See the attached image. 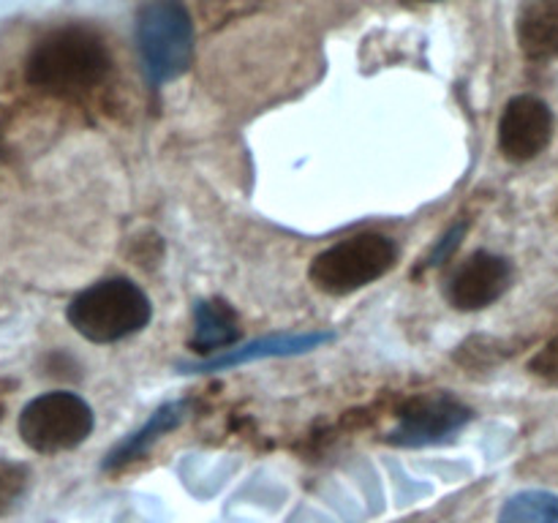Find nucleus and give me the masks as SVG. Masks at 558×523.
<instances>
[{
	"label": "nucleus",
	"mask_w": 558,
	"mask_h": 523,
	"mask_svg": "<svg viewBox=\"0 0 558 523\" xmlns=\"http://www.w3.org/2000/svg\"><path fill=\"white\" fill-rule=\"evenodd\" d=\"M112 69V58L96 31L82 25L58 27L31 49L25 80L38 90L58 98L85 96L101 85Z\"/></svg>",
	"instance_id": "nucleus-1"
},
{
	"label": "nucleus",
	"mask_w": 558,
	"mask_h": 523,
	"mask_svg": "<svg viewBox=\"0 0 558 523\" xmlns=\"http://www.w3.org/2000/svg\"><path fill=\"white\" fill-rule=\"evenodd\" d=\"M150 300L129 278H107L71 300L69 325L93 343H114L150 321Z\"/></svg>",
	"instance_id": "nucleus-2"
},
{
	"label": "nucleus",
	"mask_w": 558,
	"mask_h": 523,
	"mask_svg": "<svg viewBox=\"0 0 558 523\" xmlns=\"http://www.w3.org/2000/svg\"><path fill=\"white\" fill-rule=\"evenodd\" d=\"M136 47L153 85L180 80L194 60V22L180 0H153L136 16Z\"/></svg>",
	"instance_id": "nucleus-3"
},
{
	"label": "nucleus",
	"mask_w": 558,
	"mask_h": 523,
	"mask_svg": "<svg viewBox=\"0 0 558 523\" xmlns=\"http://www.w3.org/2000/svg\"><path fill=\"white\" fill-rule=\"evenodd\" d=\"M396 259L398 248L390 238L363 232L322 251L311 262L308 278L327 294H352L379 281L387 270H392Z\"/></svg>",
	"instance_id": "nucleus-4"
},
{
	"label": "nucleus",
	"mask_w": 558,
	"mask_h": 523,
	"mask_svg": "<svg viewBox=\"0 0 558 523\" xmlns=\"http://www.w3.org/2000/svg\"><path fill=\"white\" fill-rule=\"evenodd\" d=\"M22 441L41 455L80 447L93 430V409L74 392H44L33 398L16 423Z\"/></svg>",
	"instance_id": "nucleus-5"
},
{
	"label": "nucleus",
	"mask_w": 558,
	"mask_h": 523,
	"mask_svg": "<svg viewBox=\"0 0 558 523\" xmlns=\"http://www.w3.org/2000/svg\"><path fill=\"white\" fill-rule=\"evenodd\" d=\"M472 419V409L456 398L420 396L412 398L398 414V425L390 430L387 441L398 447H425L458 434Z\"/></svg>",
	"instance_id": "nucleus-6"
},
{
	"label": "nucleus",
	"mask_w": 558,
	"mask_h": 523,
	"mask_svg": "<svg viewBox=\"0 0 558 523\" xmlns=\"http://www.w3.org/2000/svg\"><path fill=\"white\" fill-rule=\"evenodd\" d=\"M554 136V112L537 96H515L499 120V147L510 161H532Z\"/></svg>",
	"instance_id": "nucleus-7"
},
{
	"label": "nucleus",
	"mask_w": 558,
	"mask_h": 523,
	"mask_svg": "<svg viewBox=\"0 0 558 523\" xmlns=\"http://www.w3.org/2000/svg\"><path fill=\"white\" fill-rule=\"evenodd\" d=\"M512 281V267L505 256L477 251L456 267L447 281V300L458 311H480L507 292Z\"/></svg>",
	"instance_id": "nucleus-8"
},
{
	"label": "nucleus",
	"mask_w": 558,
	"mask_h": 523,
	"mask_svg": "<svg viewBox=\"0 0 558 523\" xmlns=\"http://www.w3.org/2000/svg\"><path fill=\"white\" fill-rule=\"evenodd\" d=\"M332 341V332H303V336H270L262 341L245 343L240 349H229L223 354H213L205 363H191L180 365L189 374H207V370H223L234 368V365L251 363V360H265V357H287V354H303L311 349L322 346V343Z\"/></svg>",
	"instance_id": "nucleus-9"
},
{
	"label": "nucleus",
	"mask_w": 558,
	"mask_h": 523,
	"mask_svg": "<svg viewBox=\"0 0 558 523\" xmlns=\"http://www.w3.org/2000/svg\"><path fill=\"white\" fill-rule=\"evenodd\" d=\"M515 31L529 60L558 58V0H526Z\"/></svg>",
	"instance_id": "nucleus-10"
},
{
	"label": "nucleus",
	"mask_w": 558,
	"mask_h": 523,
	"mask_svg": "<svg viewBox=\"0 0 558 523\" xmlns=\"http://www.w3.org/2000/svg\"><path fill=\"white\" fill-rule=\"evenodd\" d=\"M240 338V321L227 300H202L194 308V338L191 349L202 354L227 352Z\"/></svg>",
	"instance_id": "nucleus-11"
},
{
	"label": "nucleus",
	"mask_w": 558,
	"mask_h": 523,
	"mask_svg": "<svg viewBox=\"0 0 558 523\" xmlns=\"http://www.w3.org/2000/svg\"><path fill=\"white\" fill-rule=\"evenodd\" d=\"M185 409L189 406H185L183 401L167 403V406L158 409V412L153 414V417L147 419V423L142 425L136 434H131L129 439H123L112 452H109L107 461H104V469H118V466H123V463L134 461L136 455H142V452H145L153 441H158L163 434H169V430L178 428V425L183 423Z\"/></svg>",
	"instance_id": "nucleus-12"
},
{
	"label": "nucleus",
	"mask_w": 558,
	"mask_h": 523,
	"mask_svg": "<svg viewBox=\"0 0 558 523\" xmlns=\"http://www.w3.org/2000/svg\"><path fill=\"white\" fill-rule=\"evenodd\" d=\"M499 523H558V496L548 490H523L507 501Z\"/></svg>",
	"instance_id": "nucleus-13"
},
{
	"label": "nucleus",
	"mask_w": 558,
	"mask_h": 523,
	"mask_svg": "<svg viewBox=\"0 0 558 523\" xmlns=\"http://www.w3.org/2000/svg\"><path fill=\"white\" fill-rule=\"evenodd\" d=\"M31 485V469L20 461L0 458V515L14 510Z\"/></svg>",
	"instance_id": "nucleus-14"
},
{
	"label": "nucleus",
	"mask_w": 558,
	"mask_h": 523,
	"mask_svg": "<svg viewBox=\"0 0 558 523\" xmlns=\"http://www.w3.org/2000/svg\"><path fill=\"white\" fill-rule=\"evenodd\" d=\"M529 368L537 376H543V379L558 381V336L543 349V352H537V357L529 363Z\"/></svg>",
	"instance_id": "nucleus-15"
},
{
	"label": "nucleus",
	"mask_w": 558,
	"mask_h": 523,
	"mask_svg": "<svg viewBox=\"0 0 558 523\" xmlns=\"http://www.w3.org/2000/svg\"><path fill=\"white\" fill-rule=\"evenodd\" d=\"M466 234V223H458V227H452L450 232L441 238V243L436 245L434 251H430V256L425 259V267H434V265H441V262L447 259V256L452 254V251L458 248V243H461V238Z\"/></svg>",
	"instance_id": "nucleus-16"
}]
</instances>
